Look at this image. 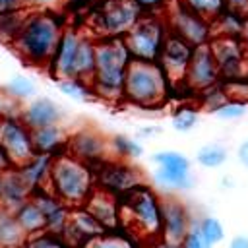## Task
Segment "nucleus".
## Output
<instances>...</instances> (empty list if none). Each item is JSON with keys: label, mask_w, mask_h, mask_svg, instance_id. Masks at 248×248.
Listing matches in <instances>:
<instances>
[{"label": "nucleus", "mask_w": 248, "mask_h": 248, "mask_svg": "<svg viewBox=\"0 0 248 248\" xmlns=\"http://www.w3.org/2000/svg\"><path fill=\"white\" fill-rule=\"evenodd\" d=\"M64 29L66 21L60 12L29 10V16L19 35L12 43V48L27 64L46 70Z\"/></svg>", "instance_id": "1"}, {"label": "nucleus", "mask_w": 248, "mask_h": 248, "mask_svg": "<svg viewBox=\"0 0 248 248\" xmlns=\"http://www.w3.org/2000/svg\"><path fill=\"white\" fill-rule=\"evenodd\" d=\"M132 56L122 39H97L95 72L89 79L93 97L105 103H122L124 78Z\"/></svg>", "instance_id": "2"}, {"label": "nucleus", "mask_w": 248, "mask_h": 248, "mask_svg": "<svg viewBox=\"0 0 248 248\" xmlns=\"http://www.w3.org/2000/svg\"><path fill=\"white\" fill-rule=\"evenodd\" d=\"M118 217L134 238L147 244L161 238V198L145 182L118 196Z\"/></svg>", "instance_id": "3"}, {"label": "nucleus", "mask_w": 248, "mask_h": 248, "mask_svg": "<svg viewBox=\"0 0 248 248\" xmlns=\"http://www.w3.org/2000/svg\"><path fill=\"white\" fill-rule=\"evenodd\" d=\"M46 190L68 207H81L95 190L93 167L68 153H60L52 157Z\"/></svg>", "instance_id": "4"}, {"label": "nucleus", "mask_w": 248, "mask_h": 248, "mask_svg": "<svg viewBox=\"0 0 248 248\" xmlns=\"http://www.w3.org/2000/svg\"><path fill=\"white\" fill-rule=\"evenodd\" d=\"M170 83L159 62L132 60L124 78L122 101L138 108H159L167 103Z\"/></svg>", "instance_id": "5"}, {"label": "nucleus", "mask_w": 248, "mask_h": 248, "mask_svg": "<svg viewBox=\"0 0 248 248\" xmlns=\"http://www.w3.org/2000/svg\"><path fill=\"white\" fill-rule=\"evenodd\" d=\"M141 16L134 0H103L89 17L87 33L95 39H122Z\"/></svg>", "instance_id": "6"}, {"label": "nucleus", "mask_w": 248, "mask_h": 248, "mask_svg": "<svg viewBox=\"0 0 248 248\" xmlns=\"http://www.w3.org/2000/svg\"><path fill=\"white\" fill-rule=\"evenodd\" d=\"M167 37L169 29L165 25V19L157 16H141V19L122 37V41L132 60L157 62Z\"/></svg>", "instance_id": "7"}, {"label": "nucleus", "mask_w": 248, "mask_h": 248, "mask_svg": "<svg viewBox=\"0 0 248 248\" xmlns=\"http://www.w3.org/2000/svg\"><path fill=\"white\" fill-rule=\"evenodd\" d=\"M163 19L169 29V35H174V37L186 41L194 48L207 45L213 39L211 21L198 16L190 8H186L180 0L169 6L167 16H163Z\"/></svg>", "instance_id": "8"}, {"label": "nucleus", "mask_w": 248, "mask_h": 248, "mask_svg": "<svg viewBox=\"0 0 248 248\" xmlns=\"http://www.w3.org/2000/svg\"><path fill=\"white\" fill-rule=\"evenodd\" d=\"M93 174H95V188L108 192L114 198L145 182L138 167H134L130 161H120L114 157L93 167Z\"/></svg>", "instance_id": "9"}, {"label": "nucleus", "mask_w": 248, "mask_h": 248, "mask_svg": "<svg viewBox=\"0 0 248 248\" xmlns=\"http://www.w3.org/2000/svg\"><path fill=\"white\" fill-rule=\"evenodd\" d=\"M209 46L213 50L219 78L223 83L248 78V52L244 50L240 39L213 37L209 41Z\"/></svg>", "instance_id": "10"}, {"label": "nucleus", "mask_w": 248, "mask_h": 248, "mask_svg": "<svg viewBox=\"0 0 248 248\" xmlns=\"http://www.w3.org/2000/svg\"><path fill=\"white\" fill-rule=\"evenodd\" d=\"M64 153L87 163L89 167H97L99 163L112 159L108 140L91 126H83L76 132H70Z\"/></svg>", "instance_id": "11"}, {"label": "nucleus", "mask_w": 248, "mask_h": 248, "mask_svg": "<svg viewBox=\"0 0 248 248\" xmlns=\"http://www.w3.org/2000/svg\"><path fill=\"white\" fill-rule=\"evenodd\" d=\"M217 83H221V78H219L217 62H215V56H213L209 43L196 46L192 52V58H190V64H188V70L184 74V81H182L180 89L198 95V93H202V91H205Z\"/></svg>", "instance_id": "12"}, {"label": "nucleus", "mask_w": 248, "mask_h": 248, "mask_svg": "<svg viewBox=\"0 0 248 248\" xmlns=\"http://www.w3.org/2000/svg\"><path fill=\"white\" fill-rule=\"evenodd\" d=\"M0 147L6 151L14 167L23 165L35 155L31 130L21 118H0Z\"/></svg>", "instance_id": "13"}, {"label": "nucleus", "mask_w": 248, "mask_h": 248, "mask_svg": "<svg viewBox=\"0 0 248 248\" xmlns=\"http://www.w3.org/2000/svg\"><path fill=\"white\" fill-rule=\"evenodd\" d=\"M192 52H194V46L188 45L186 41H182L174 35H169L165 39V45L161 48V54H159L157 62L163 68V72H165V76L170 83V89H180L182 87L184 74L188 70Z\"/></svg>", "instance_id": "14"}, {"label": "nucleus", "mask_w": 248, "mask_h": 248, "mask_svg": "<svg viewBox=\"0 0 248 248\" xmlns=\"http://www.w3.org/2000/svg\"><path fill=\"white\" fill-rule=\"evenodd\" d=\"M107 232V229L83 207H72L68 223L62 231V240L68 248H85L93 238Z\"/></svg>", "instance_id": "15"}, {"label": "nucleus", "mask_w": 248, "mask_h": 248, "mask_svg": "<svg viewBox=\"0 0 248 248\" xmlns=\"http://www.w3.org/2000/svg\"><path fill=\"white\" fill-rule=\"evenodd\" d=\"M161 217H163L161 238L172 244H180L186 232L194 227L188 207L184 205V202H180L174 196H167L161 200Z\"/></svg>", "instance_id": "16"}, {"label": "nucleus", "mask_w": 248, "mask_h": 248, "mask_svg": "<svg viewBox=\"0 0 248 248\" xmlns=\"http://www.w3.org/2000/svg\"><path fill=\"white\" fill-rule=\"evenodd\" d=\"M81 37H83V31L76 29V27H70V25H66V29L62 31V37H60V41L54 48V54L50 58V64L46 68L48 74L56 81L72 78L74 62H76V54H78Z\"/></svg>", "instance_id": "17"}, {"label": "nucleus", "mask_w": 248, "mask_h": 248, "mask_svg": "<svg viewBox=\"0 0 248 248\" xmlns=\"http://www.w3.org/2000/svg\"><path fill=\"white\" fill-rule=\"evenodd\" d=\"M19 118L29 130H37V128L50 126V124H62L64 108L54 99L41 95V97H33L21 107Z\"/></svg>", "instance_id": "18"}, {"label": "nucleus", "mask_w": 248, "mask_h": 248, "mask_svg": "<svg viewBox=\"0 0 248 248\" xmlns=\"http://www.w3.org/2000/svg\"><path fill=\"white\" fill-rule=\"evenodd\" d=\"M31 200L43 211L45 221H46V231L48 232H54V234H62V231H64V227L68 223V217H70L72 207H68L64 202H60L56 196H52L46 188L35 190L31 194Z\"/></svg>", "instance_id": "19"}, {"label": "nucleus", "mask_w": 248, "mask_h": 248, "mask_svg": "<svg viewBox=\"0 0 248 248\" xmlns=\"http://www.w3.org/2000/svg\"><path fill=\"white\" fill-rule=\"evenodd\" d=\"M81 207L85 211H89L107 231H112L120 223V217H118V198H114L108 192H103V190L95 188Z\"/></svg>", "instance_id": "20"}, {"label": "nucleus", "mask_w": 248, "mask_h": 248, "mask_svg": "<svg viewBox=\"0 0 248 248\" xmlns=\"http://www.w3.org/2000/svg\"><path fill=\"white\" fill-rule=\"evenodd\" d=\"M68 136H70V132L62 124H50V126L31 130L35 153H43V155H50V157H56L66 151Z\"/></svg>", "instance_id": "21"}, {"label": "nucleus", "mask_w": 248, "mask_h": 248, "mask_svg": "<svg viewBox=\"0 0 248 248\" xmlns=\"http://www.w3.org/2000/svg\"><path fill=\"white\" fill-rule=\"evenodd\" d=\"M50 167H52V157L50 155H43V153H35L29 161H25L23 165L16 167L19 176L23 178V182L29 186L31 194L35 190L46 188L48 184V174H50Z\"/></svg>", "instance_id": "22"}, {"label": "nucleus", "mask_w": 248, "mask_h": 248, "mask_svg": "<svg viewBox=\"0 0 248 248\" xmlns=\"http://www.w3.org/2000/svg\"><path fill=\"white\" fill-rule=\"evenodd\" d=\"M29 196H31V190L23 182V178L19 176L16 167L2 174V198H0L2 205L10 207V209H16L19 203L29 200Z\"/></svg>", "instance_id": "23"}, {"label": "nucleus", "mask_w": 248, "mask_h": 248, "mask_svg": "<svg viewBox=\"0 0 248 248\" xmlns=\"http://www.w3.org/2000/svg\"><path fill=\"white\" fill-rule=\"evenodd\" d=\"M155 186L169 190V192H184L194 186V176L190 170L182 169H169V167H155L151 174Z\"/></svg>", "instance_id": "24"}, {"label": "nucleus", "mask_w": 248, "mask_h": 248, "mask_svg": "<svg viewBox=\"0 0 248 248\" xmlns=\"http://www.w3.org/2000/svg\"><path fill=\"white\" fill-rule=\"evenodd\" d=\"M14 215H16V221H17V225L23 231L25 236H31V234H37V232L46 231L45 215L39 209V205L31 200V196H29V200H25L23 203H19L14 209Z\"/></svg>", "instance_id": "25"}, {"label": "nucleus", "mask_w": 248, "mask_h": 248, "mask_svg": "<svg viewBox=\"0 0 248 248\" xmlns=\"http://www.w3.org/2000/svg\"><path fill=\"white\" fill-rule=\"evenodd\" d=\"M25 234L19 229L14 209L6 207L0 203V248H8V246H16L25 242Z\"/></svg>", "instance_id": "26"}, {"label": "nucleus", "mask_w": 248, "mask_h": 248, "mask_svg": "<svg viewBox=\"0 0 248 248\" xmlns=\"http://www.w3.org/2000/svg\"><path fill=\"white\" fill-rule=\"evenodd\" d=\"M244 17L232 12L223 10L215 19H211V31L213 37H232V39H240L242 31H244Z\"/></svg>", "instance_id": "27"}, {"label": "nucleus", "mask_w": 248, "mask_h": 248, "mask_svg": "<svg viewBox=\"0 0 248 248\" xmlns=\"http://www.w3.org/2000/svg\"><path fill=\"white\" fill-rule=\"evenodd\" d=\"M108 145H110V155L114 159H120V161H134V159H140L143 155V147L138 140L126 136V134H114L110 140H108Z\"/></svg>", "instance_id": "28"}, {"label": "nucleus", "mask_w": 248, "mask_h": 248, "mask_svg": "<svg viewBox=\"0 0 248 248\" xmlns=\"http://www.w3.org/2000/svg\"><path fill=\"white\" fill-rule=\"evenodd\" d=\"M27 16H29V10H19V12L0 16V43L12 46V43L16 41V37L21 31Z\"/></svg>", "instance_id": "29"}, {"label": "nucleus", "mask_w": 248, "mask_h": 248, "mask_svg": "<svg viewBox=\"0 0 248 248\" xmlns=\"http://www.w3.org/2000/svg\"><path fill=\"white\" fill-rule=\"evenodd\" d=\"M4 91H6L12 99H16L17 103L23 105L25 101H31V99L35 97L37 85H35V81H33L31 78L17 74V76H14V78H10V79L6 81Z\"/></svg>", "instance_id": "30"}, {"label": "nucleus", "mask_w": 248, "mask_h": 248, "mask_svg": "<svg viewBox=\"0 0 248 248\" xmlns=\"http://www.w3.org/2000/svg\"><path fill=\"white\" fill-rule=\"evenodd\" d=\"M229 159V151L221 143H205L196 151V163L203 169H219Z\"/></svg>", "instance_id": "31"}, {"label": "nucleus", "mask_w": 248, "mask_h": 248, "mask_svg": "<svg viewBox=\"0 0 248 248\" xmlns=\"http://www.w3.org/2000/svg\"><path fill=\"white\" fill-rule=\"evenodd\" d=\"M198 122H200V108L194 105H180L170 116V124L176 132H190L198 126Z\"/></svg>", "instance_id": "32"}, {"label": "nucleus", "mask_w": 248, "mask_h": 248, "mask_svg": "<svg viewBox=\"0 0 248 248\" xmlns=\"http://www.w3.org/2000/svg\"><path fill=\"white\" fill-rule=\"evenodd\" d=\"M196 225V229H198V232L211 244V246H215V244H219V242H223L225 240V227H223V223L217 219V217H213V215H203L198 223H194Z\"/></svg>", "instance_id": "33"}, {"label": "nucleus", "mask_w": 248, "mask_h": 248, "mask_svg": "<svg viewBox=\"0 0 248 248\" xmlns=\"http://www.w3.org/2000/svg\"><path fill=\"white\" fill-rule=\"evenodd\" d=\"M56 85H58L60 93H64L66 97H70L74 101H89L93 97L89 81H83V79L66 78V79H58Z\"/></svg>", "instance_id": "34"}, {"label": "nucleus", "mask_w": 248, "mask_h": 248, "mask_svg": "<svg viewBox=\"0 0 248 248\" xmlns=\"http://www.w3.org/2000/svg\"><path fill=\"white\" fill-rule=\"evenodd\" d=\"M85 248H136V242L132 236L122 234V232H112L107 231L101 236L93 238Z\"/></svg>", "instance_id": "35"}, {"label": "nucleus", "mask_w": 248, "mask_h": 248, "mask_svg": "<svg viewBox=\"0 0 248 248\" xmlns=\"http://www.w3.org/2000/svg\"><path fill=\"white\" fill-rule=\"evenodd\" d=\"M227 99H229V95L225 91V85L223 83H217V85H213V87L198 93V108L215 112Z\"/></svg>", "instance_id": "36"}, {"label": "nucleus", "mask_w": 248, "mask_h": 248, "mask_svg": "<svg viewBox=\"0 0 248 248\" xmlns=\"http://www.w3.org/2000/svg\"><path fill=\"white\" fill-rule=\"evenodd\" d=\"M151 163L155 167H169V169H182V170H190V159L174 149H165V151H157L151 155Z\"/></svg>", "instance_id": "37"}, {"label": "nucleus", "mask_w": 248, "mask_h": 248, "mask_svg": "<svg viewBox=\"0 0 248 248\" xmlns=\"http://www.w3.org/2000/svg\"><path fill=\"white\" fill-rule=\"evenodd\" d=\"M180 2L209 21L215 19L223 12V0H180Z\"/></svg>", "instance_id": "38"}, {"label": "nucleus", "mask_w": 248, "mask_h": 248, "mask_svg": "<svg viewBox=\"0 0 248 248\" xmlns=\"http://www.w3.org/2000/svg\"><path fill=\"white\" fill-rule=\"evenodd\" d=\"M25 246L27 248H68L60 234H54V232H48V231L27 236Z\"/></svg>", "instance_id": "39"}, {"label": "nucleus", "mask_w": 248, "mask_h": 248, "mask_svg": "<svg viewBox=\"0 0 248 248\" xmlns=\"http://www.w3.org/2000/svg\"><path fill=\"white\" fill-rule=\"evenodd\" d=\"M213 114L221 120H238L248 114V103L236 101V99H227Z\"/></svg>", "instance_id": "40"}, {"label": "nucleus", "mask_w": 248, "mask_h": 248, "mask_svg": "<svg viewBox=\"0 0 248 248\" xmlns=\"http://www.w3.org/2000/svg\"><path fill=\"white\" fill-rule=\"evenodd\" d=\"M21 107V103H17L4 89H0V118H19Z\"/></svg>", "instance_id": "41"}, {"label": "nucleus", "mask_w": 248, "mask_h": 248, "mask_svg": "<svg viewBox=\"0 0 248 248\" xmlns=\"http://www.w3.org/2000/svg\"><path fill=\"white\" fill-rule=\"evenodd\" d=\"M180 248H213L200 232H198V229H196V225L186 232V236L180 240V244H178Z\"/></svg>", "instance_id": "42"}, {"label": "nucleus", "mask_w": 248, "mask_h": 248, "mask_svg": "<svg viewBox=\"0 0 248 248\" xmlns=\"http://www.w3.org/2000/svg\"><path fill=\"white\" fill-rule=\"evenodd\" d=\"M27 10H37V12H60L62 10V0H23Z\"/></svg>", "instance_id": "43"}, {"label": "nucleus", "mask_w": 248, "mask_h": 248, "mask_svg": "<svg viewBox=\"0 0 248 248\" xmlns=\"http://www.w3.org/2000/svg\"><path fill=\"white\" fill-rule=\"evenodd\" d=\"M223 10L248 17V0H223Z\"/></svg>", "instance_id": "44"}, {"label": "nucleus", "mask_w": 248, "mask_h": 248, "mask_svg": "<svg viewBox=\"0 0 248 248\" xmlns=\"http://www.w3.org/2000/svg\"><path fill=\"white\" fill-rule=\"evenodd\" d=\"M134 2L141 12H149V16H155L167 4V0H134Z\"/></svg>", "instance_id": "45"}, {"label": "nucleus", "mask_w": 248, "mask_h": 248, "mask_svg": "<svg viewBox=\"0 0 248 248\" xmlns=\"http://www.w3.org/2000/svg\"><path fill=\"white\" fill-rule=\"evenodd\" d=\"M19 10H27L23 0H0V16L19 12Z\"/></svg>", "instance_id": "46"}, {"label": "nucleus", "mask_w": 248, "mask_h": 248, "mask_svg": "<svg viewBox=\"0 0 248 248\" xmlns=\"http://www.w3.org/2000/svg\"><path fill=\"white\" fill-rule=\"evenodd\" d=\"M227 248H248V236L246 234H236L229 240Z\"/></svg>", "instance_id": "47"}, {"label": "nucleus", "mask_w": 248, "mask_h": 248, "mask_svg": "<svg viewBox=\"0 0 248 248\" xmlns=\"http://www.w3.org/2000/svg\"><path fill=\"white\" fill-rule=\"evenodd\" d=\"M236 155H238V161L248 169V138L238 145V151H236Z\"/></svg>", "instance_id": "48"}, {"label": "nucleus", "mask_w": 248, "mask_h": 248, "mask_svg": "<svg viewBox=\"0 0 248 248\" xmlns=\"http://www.w3.org/2000/svg\"><path fill=\"white\" fill-rule=\"evenodd\" d=\"M10 169H14V165H12V161H10V157L6 155V151L0 147V174H4V172H8Z\"/></svg>", "instance_id": "49"}, {"label": "nucleus", "mask_w": 248, "mask_h": 248, "mask_svg": "<svg viewBox=\"0 0 248 248\" xmlns=\"http://www.w3.org/2000/svg\"><path fill=\"white\" fill-rule=\"evenodd\" d=\"M159 132H161V128H157V126H143V128L138 130V136L140 138H151V136H155Z\"/></svg>", "instance_id": "50"}, {"label": "nucleus", "mask_w": 248, "mask_h": 248, "mask_svg": "<svg viewBox=\"0 0 248 248\" xmlns=\"http://www.w3.org/2000/svg\"><path fill=\"white\" fill-rule=\"evenodd\" d=\"M149 248H180L178 244H172V242H167V240H163V238H159V240H155V242H151V244H147Z\"/></svg>", "instance_id": "51"}, {"label": "nucleus", "mask_w": 248, "mask_h": 248, "mask_svg": "<svg viewBox=\"0 0 248 248\" xmlns=\"http://www.w3.org/2000/svg\"><path fill=\"white\" fill-rule=\"evenodd\" d=\"M240 43H242L244 50L248 52V23L244 25V31H242V35H240Z\"/></svg>", "instance_id": "52"}, {"label": "nucleus", "mask_w": 248, "mask_h": 248, "mask_svg": "<svg viewBox=\"0 0 248 248\" xmlns=\"http://www.w3.org/2000/svg\"><path fill=\"white\" fill-rule=\"evenodd\" d=\"M87 0H62V8H70V6H81Z\"/></svg>", "instance_id": "53"}, {"label": "nucleus", "mask_w": 248, "mask_h": 248, "mask_svg": "<svg viewBox=\"0 0 248 248\" xmlns=\"http://www.w3.org/2000/svg\"><path fill=\"white\" fill-rule=\"evenodd\" d=\"M8 248H27V246H25V242H21V244H16V246H8Z\"/></svg>", "instance_id": "54"}, {"label": "nucleus", "mask_w": 248, "mask_h": 248, "mask_svg": "<svg viewBox=\"0 0 248 248\" xmlns=\"http://www.w3.org/2000/svg\"><path fill=\"white\" fill-rule=\"evenodd\" d=\"M0 198H2V174H0Z\"/></svg>", "instance_id": "55"}]
</instances>
